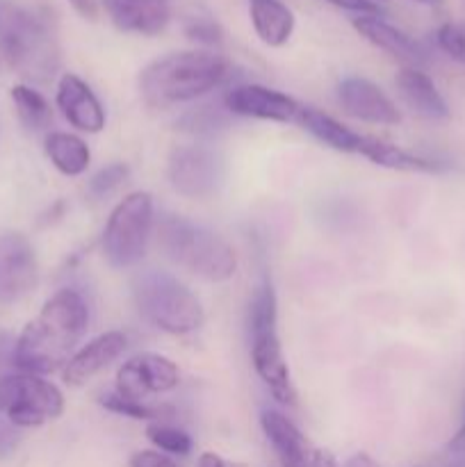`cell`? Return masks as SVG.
I'll return each mask as SVG.
<instances>
[{
    "mask_svg": "<svg viewBox=\"0 0 465 467\" xmlns=\"http://www.w3.org/2000/svg\"><path fill=\"white\" fill-rule=\"evenodd\" d=\"M249 16L255 35L269 48H281L294 32V14L281 0H249Z\"/></svg>",
    "mask_w": 465,
    "mask_h": 467,
    "instance_id": "obj_20",
    "label": "cell"
},
{
    "mask_svg": "<svg viewBox=\"0 0 465 467\" xmlns=\"http://www.w3.org/2000/svg\"><path fill=\"white\" fill-rule=\"evenodd\" d=\"M12 103L16 108L18 121L30 132H41L53 123V108L41 91L30 85L12 87Z\"/></svg>",
    "mask_w": 465,
    "mask_h": 467,
    "instance_id": "obj_24",
    "label": "cell"
},
{
    "mask_svg": "<svg viewBox=\"0 0 465 467\" xmlns=\"http://www.w3.org/2000/svg\"><path fill=\"white\" fill-rule=\"evenodd\" d=\"M246 327H249L251 363L255 374L281 404H292L294 388L278 337V299L269 281H264L251 296Z\"/></svg>",
    "mask_w": 465,
    "mask_h": 467,
    "instance_id": "obj_6",
    "label": "cell"
},
{
    "mask_svg": "<svg viewBox=\"0 0 465 467\" xmlns=\"http://www.w3.org/2000/svg\"><path fill=\"white\" fill-rule=\"evenodd\" d=\"M337 100L351 119L377 126H397L401 112L395 100L367 78L351 76L337 85Z\"/></svg>",
    "mask_w": 465,
    "mask_h": 467,
    "instance_id": "obj_14",
    "label": "cell"
},
{
    "mask_svg": "<svg viewBox=\"0 0 465 467\" xmlns=\"http://www.w3.org/2000/svg\"><path fill=\"white\" fill-rule=\"evenodd\" d=\"M18 447V433L12 424H0V459H7Z\"/></svg>",
    "mask_w": 465,
    "mask_h": 467,
    "instance_id": "obj_33",
    "label": "cell"
},
{
    "mask_svg": "<svg viewBox=\"0 0 465 467\" xmlns=\"http://www.w3.org/2000/svg\"><path fill=\"white\" fill-rule=\"evenodd\" d=\"M55 103H57L64 119L80 132L96 135V132L103 130L105 123H108V114H105L100 99L80 76H76V73H64V76L59 78Z\"/></svg>",
    "mask_w": 465,
    "mask_h": 467,
    "instance_id": "obj_15",
    "label": "cell"
},
{
    "mask_svg": "<svg viewBox=\"0 0 465 467\" xmlns=\"http://www.w3.org/2000/svg\"><path fill=\"white\" fill-rule=\"evenodd\" d=\"M360 155L367 158L369 162L378 164V167L395 169V171H442V162H438V160L408 153V150L399 149V146L395 144H388V141L377 140V137H365Z\"/></svg>",
    "mask_w": 465,
    "mask_h": 467,
    "instance_id": "obj_23",
    "label": "cell"
},
{
    "mask_svg": "<svg viewBox=\"0 0 465 467\" xmlns=\"http://www.w3.org/2000/svg\"><path fill=\"white\" fill-rule=\"evenodd\" d=\"M324 3L333 5L337 9H345V12H356L358 16L363 14H378V7L369 0H324Z\"/></svg>",
    "mask_w": 465,
    "mask_h": 467,
    "instance_id": "obj_32",
    "label": "cell"
},
{
    "mask_svg": "<svg viewBox=\"0 0 465 467\" xmlns=\"http://www.w3.org/2000/svg\"><path fill=\"white\" fill-rule=\"evenodd\" d=\"M158 244L173 265L208 283H226L237 272L232 246L214 231L185 217L167 214L160 219Z\"/></svg>",
    "mask_w": 465,
    "mask_h": 467,
    "instance_id": "obj_4",
    "label": "cell"
},
{
    "mask_svg": "<svg viewBox=\"0 0 465 467\" xmlns=\"http://www.w3.org/2000/svg\"><path fill=\"white\" fill-rule=\"evenodd\" d=\"M64 413V395L39 374H0V415L16 429L41 427Z\"/></svg>",
    "mask_w": 465,
    "mask_h": 467,
    "instance_id": "obj_8",
    "label": "cell"
},
{
    "mask_svg": "<svg viewBox=\"0 0 465 467\" xmlns=\"http://www.w3.org/2000/svg\"><path fill=\"white\" fill-rule=\"evenodd\" d=\"M153 223V196L149 192L123 196L109 213L100 237L105 260L117 269L135 267L144 258Z\"/></svg>",
    "mask_w": 465,
    "mask_h": 467,
    "instance_id": "obj_7",
    "label": "cell"
},
{
    "mask_svg": "<svg viewBox=\"0 0 465 467\" xmlns=\"http://www.w3.org/2000/svg\"><path fill=\"white\" fill-rule=\"evenodd\" d=\"M436 44L451 59L465 64V27L456 26V23H445L438 27Z\"/></svg>",
    "mask_w": 465,
    "mask_h": 467,
    "instance_id": "obj_29",
    "label": "cell"
},
{
    "mask_svg": "<svg viewBox=\"0 0 465 467\" xmlns=\"http://www.w3.org/2000/svg\"><path fill=\"white\" fill-rule=\"evenodd\" d=\"M296 121L315 137V140L322 141L324 146L333 150H340V153H358L363 150L365 137L360 132L351 130L345 123H340L337 119H333L331 114L322 112V109L315 108H301L299 119Z\"/></svg>",
    "mask_w": 465,
    "mask_h": 467,
    "instance_id": "obj_21",
    "label": "cell"
},
{
    "mask_svg": "<svg viewBox=\"0 0 465 467\" xmlns=\"http://www.w3.org/2000/svg\"><path fill=\"white\" fill-rule=\"evenodd\" d=\"M130 467H182L178 461H173L171 456L164 454V451L158 450H141L135 451L128 461Z\"/></svg>",
    "mask_w": 465,
    "mask_h": 467,
    "instance_id": "obj_31",
    "label": "cell"
},
{
    "mask_svg": "<svg viewBox=\"0 0 465 467\" xmlns=\"http://www.w3.org/2000/svg\"><path fill=\"white\" fill-rule=\"evenodd\" d=\"M128 337L121 331L100 333L98 337L82 345L76 354L68 358L62 368V379L67 386H85L89 379L103 372L109 363L119 358L126 351Z\"/></svg>",
    "mask_w": 465,
    "mask_h": 467,
    "instance_id": "obj_17",
    "label": "cell"
},
{
    "mask_svg": "<svg viewBox=\"0 0 465 467\" xmlns=\"http://www.w3.org/2000/svg\"><path fill=\"white\" fill-rule=\"evenodd\" d=\"M415 3H422V5H438L440 0H415Z\"/></svg>",
    "mask_w": 465,
    "mask_h": 467,
    "instance_id": "obj_39",
    "label": "cell"
},
{
    "mask_svg": "<svg viewBox=\"0 0 465 467\" xmlns=\"http://www.w3.org/2000/svg\"><path fill=\"white\" fill-rule=\"evenodd\" d=\"M0 55L26 80H53L62 55L48 12L23 0H0Z\"/></svg>",
    "mask_w": 465,
    "mask_h": 467,
    "instance_id": "obj_2",
    "label": "cell"
},
{
    "mask_svg": "<svg viewBox=\"0 0 465 467\" xmlns=\"http://www.w3.org/2000/svg\"><path fill=\"white\" fill-rule=\"evenodd\" d=\"M354 27L358 30L360 36H365V39L369 41V44L386 50L390 57H395L397 62H401L404 67L422 68L424 64H427V50H424L418 41L410 39L406 32H401L399 27L383 21L378 14H363V16H356Z\"/></svg>",
    "mask_w": 465,
    "mask_h": 467,
    "instance_id": "obj_18",
    "label": "cell"
},
{
    "mask_svg": "<svg viewBox=\"0 0 465 467\" xmlns=\"http://www.w3.org/2000/svg\"><path fill=\"white\" fill-rule=\"evenodd\" d=\"M231 73V62L214 50H176L146 64L140 94L149 108L167 109L217 89Z\"/></svg>",
    "mask_w": 465,
    "mask_h": 467,
    "instance_id": "obj_3",
    "label": "cell"
},
{
    "mask_svg": "<svg viewBox=\"0 0 465 467\" xmlns=\"http://www.w3.org/2000/svg\"><path fill=\"white\" fill-rule=\"evenodd\" d=\"M114 27L132 35L155 36L171 21L169 0H100Z\"/></svg>",
    "mask_w": 465,
    "mask_h": 467,
    "instance_id": "obj_16",
    "label": "cell"
},
{
    "mask_svg": "<svg viewBox=\"0 0 465 467\" xmlns=\"http://www.w3.org/2000/svg\"><path fill=\"white\" fill-rule=\"evenodd\" d=\"M369 3H374V5H377V3H386V0H369Z\"/></svg>",
    "mask_w": 465,
    "mask_h": 467,
    "instance_id": "obj_40",
    "label": "cell"
},
{
    "mask_svg": "<svg viewBox=\"0 0 465 467\" xmlns=\"http://www.w3.org/2000/svg\"><path fill=\"white\" fill-rule=\"evenodd\" d=\"M89 327V308L78 290H57L26 324L14 345V365L21 372L44 374L64 368Z\"/></svg>",
    "mask_w": 465,
    "mask_h": 467,
    "instance_id": "obj_1",
    "label": "cell"
},
{
    "mask_svg": "<svg viewBox=\"0 0 465 467\" xmlns=\"http://www.w3.org/2000/svg\"><path fill=\"white\" fill-rule=\"evenodd\" d=\"M132 296L141 317L171 336H187L203 327L205 310L199 296L176 276L146 269L132 281Z\"/></svg>",
    "mask_w": 465,
    "mask_h": 467,
    "instance_id": "obj_5",
    "label": "cell"
},
{
    "mask_svg": "<svg viewBox=\"0 0 465 467\" xmlns=\"http://www.w3.org/2000/svg\"><path fill=\"white\" fill-rule=\"evenodd\" d=\"M185 35L187 39L196 41L203 46H219L223 41V32L217 21L208 16H191L185 23Z\"/></svg>",
    "mask_w": 465,
    "mask_h": 467,
    "instance_id": "obj_30",
    "label": "cell"
},
{
    "mask_svg": "<svg viewBox=\"0 0 465 467\" xmlns=\"http://www.w3.org/2000/svg\"><path fill=\"white\" fill-rule=\"evenodd\" d=\"M181 372L176 363L162 354L144 351L119 368L117 388L114 392L132 401H146L150 395H164L178 388Z\"/></svg>",
    "mask_w": 465,
    "mask_h": 467,
    "instance_id": "obj_10",
    "label": "cell"
},
{
    "mask_svg": "<svg viewBox=\"0 0 465 467\" xmlns=\"http://www.w3.org/2000/svg\"><path fill=\"white\" fill-rule=\"evenodd\" d=\"M100 404H103L105 410H109V413L123 415V418L130 420H146V422H160V418L169 413V409L149 406L146 401L126 400V397L117 395V392L100 397Z\"/></svg>",
    "mask_w": 465,
    "mask_h": 467,
    "instance_id": "obj_27",
    "label": "cell"
},
{
    "mask_svg": "<svg viewBox=\"0 0 465 467\" xmlns=\"http://www.w3.org/2000/svg\"><path fill=\"white\" fill-rule=\"evenodd\" d=\"M445 467H465V454H459V456H454V459H451L450 463H447Z\"/></svg>",
    "mask_w": 465,
    "mask_h": 467,
    "instance_id": "obj_38",
    "label": "cell"
},
{
    "mask_svg": "<svg viewBox=\"0 0 465 467\" xmlns=\"http://www.w3.org/2000/svg\"><path fill=\"white\" fill-rule=\"evenodd\" d=\"M223 105L231 114L260 121L287 123L296 121L304 105L283 91L269 89L264 85H237L223 96Z\"/></svg>",
    "mask_w": 465,
    "mask_h": 467,
    "instance_id": "obj_13",
    "label": "cell"
},
{
    "mask_svg": "<svg viewBox=\"0 0 465 467\" xmlns=\"http://www.w3.org/2000/svg\"><path fill=\"white\" fill-rule=\"evenodd\" d=\"M167 178L173 192L185 199H208L226 181V162L205 144L176 146L169 155Z\"/></svg>",
    "mask_w": 465,
    "mask_h": 467,
    "instance_id": "obj_9",
    "label": "cell"
},
{
    "mask_svg": "<svg viewBox=\"0 0 465 467\" xmlns=\"http://www.w3.org/2000/svg\"><path fill=\"white\" fill-rule=\"evenodd\" d=\"M128 173H130V169H128L123 162L108 164V167H103L100 171H96L94 176H91L89 194L96 196V199L109 196L128 181Z\"/></svg>",
    "mask_w": 465,
    "mask_h": 467,
    "instance_id": "obj_28",
    "label": "cell"
},
{
    "mask_svg": "<svg viewBox=\"0 0 465 467\" xmlns=\"http://www.w3.org/2000/svg\"><path fill=\"white\" fill-rule=\"evenodd\" d=\"M395 85L401 100L419 117L431 119V121H442L450 117V105H447L445 96L438 91L436 82L422 68L404 67L397 73Z\"/></svg>",
    "mask_w": 465,
    "mask_h": 467,
    "instance_id": "obj_19",
    "label": "cell"
},
{
    "mask_svg": "<svg viewBox=\"0 0 465 467\" xmlns=\"http://www.w3.org/2000/svg\"><path fill=\"white\" fill-rule=\"evenodd\" d=\"M345 467H381V465H378L369 454L360 451V454L351 456V459L345 463Z\"/></svg>",
    "mask_w": 465,
    "mask_h": 467,
    "instance_id": "obj_37",
    "label": "cell"
},
{
    "mask_svg": "<svg viewBox=\"0 0 465 467\" xmlns=\"http://www.w3.org/2000/svg\"><path fill=\"white\" fill-rule=\"evenodd\" d=\"M39 283L35 246L21 233L0 235V304H16Z\"/></svg>",
    "mask_w": 465,
    "mask_h": 467,
    "instance_id": "obj_12",
    "label": "cell"
},
{
    "mask_svg": "<svg viewBox=\"0 0 465 467\" xmlns=\"http://www.w3.org/2000/svg\"><path fill=\"white\" fill-rule=\"evenodd\" d=\"M146 438L158 447V451H164L169 456H187L194 447L190 433L164 422H150L146 427Z\"/></svg>",
    "mask_w": 465,
    "mask_h": 467,
    "instance_id": "obj_26",
    "label": "cell"
},
{
    "mask_svg": "<svg viewBox=\"0 0 465 467\" xmlns=\"http://www.w3.org/2000/svg\"><path fill=\"white\" fill-rule=\"evenodd\" d=\"M228 109L226 105L223 108H217V105H201V108L190 109L187 114H182L181 121H176L178 130L190 132V135L196 137H212L217 132L226 130L228 128Z\"/></svg>",
    "mask_w": 465,
    "mask_h": 467,
    "instance_id": "obj_25",
    "label": "cell"
},
{
    "mask_svg": "<svg viewBox=\"0 0 465 467\" xmlns=\"http://www.w3.org/2000/svg\"><path fill=\"white\" fill-rule=\"evenodd\" d=\"M196 467H231V463L223 461L219 454H214V451H203L196 461Z\"/></svg>",
    "mask_w": 465,
    "mask_h": 467,
    "instance_id": "obj_36",
    "label": "cell"
},
{
    "mask_svg": "<svg viewBox=\"0 0 465 467\" xmlns=\"http://www.w3.org/2000/svg\"><path fill=\"white\" fill-rule=\"evenodd\" d=\"M44 153L55 169L64 176H82L91 162V150L82 137L73 132L55 130L44 140Z\"/></svg>",
    "mask_w": 465,
    "mask_h": 467,
    "instance_id": "obj_22",
    "label": "cell"
},
{
    "mask_svg": "<svg viewBox=\"0 0 465 467\" xmlns=\"http://www.w3.org/2000/svg\"><path fill=\"white\" fill-rule=\"evenodd\" d=\"M260 427L272 442L281 467H337L336 456L322 447H315L281 410L264 409L260 413Z\"/></svg>",
    "mask_w": 465,
    "mask_h": 467,
    "instance_id": "obj_11",
    "label": "cell"
},
{
    "mask_svg": "<svg viewBox=\"0 0 465 467\" xmlns=\"http://www.w3.org/2000/svg\"><path fill=\"white\" fill-rule=\"evenodd\" d=\"M447 450H450L454 456L465 454V409H463V422H460L459 431L451 436V441L447 442Z\"/></svg>",
    "mask_w": 465,
    "mask_h": 467,
    "instance_id": "obj_35",
    "label": "cell"
},
{
    "mask_svg": "<svg viewBox=\"0 0 465 467\" xmlns=\"http://www.w3.org/2000/svg\"><path fill=\"white\" fill-rule=\"evenodd\" d=\"M71 7L80 14L82 18H89V21H96L98 16V3L96 0H68Z\"/></svg>",
    "mask_w": 465,
    "mask_h": 467,
    "instance_id": "obj_34",
    "label": "cell"
}]
</instances>
